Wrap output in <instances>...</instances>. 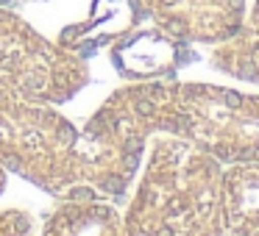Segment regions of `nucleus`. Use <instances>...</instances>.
<instances>
[{"label": "nucleus", "mask_w": 259, "mask_h": 236, "mask_svg": "<svg viewBox=\"0 0 259 236\" xmlns=\"http://www.w3.org/2000/svg\"><path fill=\"white\" fill-rule=\"evenodd\" d=\"M218 236H259V164L223 167Z\"/></svg>", "instance_id": "nucleus-9"}, {"label": "nucleus", "mask_w": 259, "mask_h": 236, "mask_svg": "<svg viewBox=\"0 0 259 236\" xmlns=\"http://www.w3.org/2000/svg\"><path fill=\"white\" fill-rule=\"evenodd\" d=\"M223 164L170 134L148 142L123 236H218Z\"/></svg>", "instance_id": "nucleus-1"}, {"label": "nucleus", "mask_w": 259, "mask_h": 236, "mask_svg": "<svg viewBox=\"0 0 259 236\" xmlns=\"http://www.w3.org/2000/svg\"><path fill=\"white\" fill-rule=\"evenodd\" d=\"M87 84V58L42 36L23 17L0 6V86L59 106Z\"/></svg>", "instance_id": "nucleus-5"}, {"label": "nucleus", "mask_w": 259, "mask_h": 236, "mask_svg": "<svg viewBox=\"0 0 259 236\" xmlns=\"http://www.w3.org/2000/svg\"><path fill=\"white\" fill-rule=\"evenodd\" d=\"M0 164L56 200L90 195L84 186L81 128L56 103L34 100L6 86H0Z\"/></svg>", "instance_id": "nucleus-3"}, {"label": "nucleus", "mask_w": 259, "mask_h": 236, "mask_svg": "<svg viewBox=\"0 0 259 236\" xmlns=\"http://www.w3.org/2000/svg\"><path fill=\"white\" fill-rule=\"evenodd\" d=\"M192 45L173 39L156 25L125 34L112 45V67L125 81H167L192 58Z\"/></svg>", "instance_id": "nucleus-7"}, {"label": "nucleus", "mask_w": 259, "mask_h": 236, "mask_svg": "<svg viewBox=\"0 0 259 236\" xmlns=\"http://www.w3.org/2000/svg\"><path fill=\"white\" fill-rule=\"evenodd\" d=\"M151 136V128L131 103L125 86L114 89L81 128L87 192L114 203L128 195L142 169Z\"/></svg>", "instance_id": "nucleus-4"}, {"label": "nucleus", "mask_w": 259, "mask_h": 236, "mask_svg": "<svg viewBox=\"0 0 259 236\" xmlns=\"http://www.w3.org/2000/svg\"><path fill=\"white\" fill-rule=\"evenodd\" d=\"M153 25L184 45H220L240 31L248 0H140Z\"/></svg>", "instance_id": "nucleus-6"}, {"label": "nucleus", "mask_w": 259, "mask_h": 236, "mask_svg": "<svg viewBox=\"0 0 259 236\" xmlns=\"http://www.w3.org/2000/svg\"><path fill=\"white\" fill-rule=\"evenodd\" d=\"M6 178H9V172H6V167L0 164V195H3V189H6Z\"/></svg>", "instance_id": "nucleus-12"}, {"label": "nucleus", "mask_w": 259, "mask_h": 236, "mask_svg": "<svg viewBox=\"0 0 259 236\" xmlns=\"http://www.w3.org/2000/svg\"><path fill=\"white\" fill-rule=\"evenodd\" d=\"M209 64L229 78L259 86V0L248 6L240 31L212 47Z\"/></svg>", "instance_id": "nucleus-10"}, {"label": "nucleus", "mask_w": 259, "mask_h": 236, "mask_svg": "<svg viewBox=\"0 0 259 236\" xmlns=\"http://www.w3.org/2000/svg\"><path fill=\"white\" fill-rule=\"evenodd\" d=\"M39 236H123V211L109 197H62L42 222Z\"/></svg>", "instance_id": "nucleus-8"}, {"label": "nucleus", "mask_w": 259, "mask_h": 236, "mask_svg": "<svg viewBox=\"0 0 259 236\" xmlns=\"http://www.w3.org/2000/svg\"><path fill=\"white\" fill-rule=\"evenodd\" d=\"M0 236H34V217L23 208L0 211Z\"/></svg>", "instance_id": "nucleus-11"}, {"label": "nucleus", "mask_w": 259, "mask_h": 236, "mask_svg": "<svg viewBox=\"0 0 259 236\" xmlns=\"http://www.w3.org/2000/svg\"><path fill=\"white\" fill-rule=\"evenodd\" d=\"M151 134H170L220 161L259 164V95L201 81H128Z\"/></svg>", "instance_id": "nucleus-2"}]
</instances>
